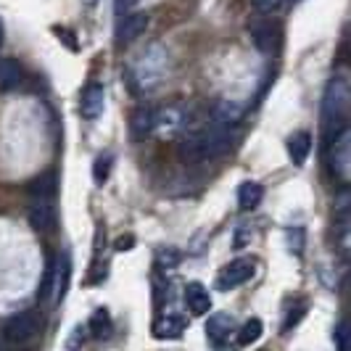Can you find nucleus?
Wrapping results in <instances>:
<instances>
[{
    "label": "nucleus",
    "mask_w": 351,
    "mask_h": 351,
    "mask_svg": "<svg viewBox=\"0 0 351 351\" xmlns=\"http://www.w3.org/2000/svg\"><path fill=\"white\" fill-rule=\"evenodd\" d=\"M169 71V56L161 45H148L143 56L135 61V66L130 69V88L138 95L154 93L164 82Z\"/></svg>",
    "instance_id": "nucleus-1"
},
{
    "label": "nucleus",
    "mask_w": 351,
    "mask_h": 351,
    "mask_svg": "<svg viewBox=\"0 0 351 351\" xmlns=\"http://www.w3.org/2000/svg\"><path fill=\"white\" fill-rule=\"evenodd\" d=\"M346 114H349V85L346 80L335 77L328 82L325 88V95H322V130L330 135L333 130V138L346 130Z\"/></svg>",
    "instance_id": "nucleus-2"
},
{
    "label": "nucleus",
    "mask_w": 351,
    "mask_h": 351,
    "mask_svg": "<svg viewBox=\"0 0 351 351\" xmlns=\"http://www.w3.org/2000/svg\"><path fill=\"white\" fill-rule=\"evenodd\" d=\"M191 124V108L185 104H169L154 111V130L161 141H175Z\"/></svg>",
    "instance_id": "nucleus-3"
},
{
    "label": "nucleus",
    "mask_w": 351,
    "mask_h": 351,
    "mask_svg": "<svg viewBox=\"0 0 351 351\" xmlns=\"http://www.w3.org/2000/svg\"><path fill=\"white\" fill-rule=\"evenodd\" d=\"M37 330H40V317L32 309L19 312L3 325V335H5L8 343H27V341L35 338Z\"/></svg>",
    "instance_id": "nucleus-4"
},
{
    "label": "nucleus",
    "mask_w": 351,
    "mask_h": 351,
    "mask_svg": "<svg viewBox=\"0 0 351 351\" xmlns=\"http://www.w3.org/2000/svg\"><path fill=\"white\" fill-rule=\"evenodd\" d=\"M330 164H333V175L349 185L351 180V132L349 127L341 130L333 138V148H330Z\"/></svg>",
    "instance_id": "nucleus-5"
},
{
    "label": "nucleus",
    "mask_w": 351,
    "mask_h": 351,
    "mask_svg": "<svg viewBox=\"0 0 351 351\" xmlns=\"http://www.w3.org/2000/svg\"><path fill=\"white\" fill-rule=\"evenodd\" d=\"M248 32L254 45L262 53H275L280 45V27L272 21V19H254L248 24Z\"/></svg>",
    "instance_id": "nucleus-6"
},
{
    "label": "nucleus",
    "mask_w": 351,
    "mask_h": 351,
    "mask_svg": "<svg viewBox=\"0 0 351 351\" xmlns=\"http://www.w3.org/2000/svg\"><path fill=\"white\" fill-rule=\"evenodd\" d=\"M251 275H254V262L251 259H235L228 267H222V272L217 275V288L219 291H235L243 282L251 280Z\"/></svg>",
    "instance_id": "nucleus-7"
},
{
    "label": "nucleus",
    "mask_w": 351,
    "mask_h": 351,
    "mask_svg": "<svg viewBox=\"0 0 351 351\" xmlns=\"http://www.w3.org/2000/svg\"><path fill=\"white\" fill-rule=\"evenodd\" d=\"M201 143L206 151V161L228 154L232 145V127H222V124H209L206 132H201Z\"/></svg>",
    "instance_id": "nucleus-8"
},
{
    "label": "nucleus",
    "mask_w": 351,
    "mask_h": 351,
    "mask_svg": "<svg viewBox=\"0 0 351 351\" xmlns=\"http://www.w3.org/2000/svg\"><path fill=\"white\" fill-rule=\"evenodd\" d=\"M185 328H188V319H185V317L177 315V312H167V315L156 317L151 333H154V338H158V341H177L180 335L185 333Z\"/></svg>",
    "instance_id": "nucleus-9"
},
{
    "label": "nucleus",
    "mask_w": 351,
    "mask_h": 351,
    "mask_svg": "<svg viewBox=\"0 0 351 351\" xmlns=\"http://www.w3.org/2000/svg\"><path fill=\"white\" fill-rule=\"evenodd\" d=\"M29 225L37 232H53L58 225V211L53 206V201H35L29 209Z\"/></svg>",
    "instance_id": "nucleus-10"
},
{
    "label": "nucleus",
    "mask_w": 351,
    "mask_h": 351,
    "mask_svg": "<svg viewBox=\"0 0 351 351\" xmlns=\"http://www.w3.org/2000/svg\"><path fill=\"white\" fill-rule=\"evenodd\" d=\"M185 306H188V312L195 317H206L211 309V296L209 291H206V285H201V282H188L185 285Z\"/></svg>",
    "instance_id": "nucleus-11"
},
{
    "label": "nucleus",
    "mask_w": 351,
    "mask_h": 351,
    "mask_svg": "<svg viewBox=\"0 0 351 351\" xmlns=\"http://www.w3.org/2000/svg\"><path fill=\"white\" fill-rule=\"evenodd\" d=\"M80 114H82L85 119H98V117L104 114V85H101V82H90L88 88L82 90Z\"/></svg>",
    "instance_id": "nucleus-12"
},
{
    "label": "nucleus",
    "mask_w": 351,
    "mask_h": 351,
    "mask_svg": "<svg viewBox=\"0 0 351 351\" xmlns=\"http://www.w3.org/2000/svg\"><path fill=\"white\" fill-rule=\"evenodd\" d=\"M243 114H246L243 104L228 101V98H222V101L211 106V119H214V124H222V127H235L243 119Z\"/></svg>",
    "instance_id": "nucleus-13"
},
{
    "label": "nucleus",
    "mask_w": 351,
    "mask_h": 351,
    "mask_svg": "<svg viewBox=\"0 0 351 351\" xmlns=\"http://www.w3.org/2000/svg\"><path fill=\"white\" fill-rule=\"evenodd\" d=\"M69 280H71V259H69V254L64 251V254L56 259V280H53V293H51L56 304L64 301L66 291H69Z\"/></svg>",
    "instance_id": "nucleus-14"
},
{
    "label": "nucleus",
    "mask_w": 351,
    "mask_h": 351,
    "mask_svg": "<svg viewBox=\"0 0 351 351\" xmlns=\"http://www.w3.org/2000/svg\"><path fill=\"white\" fill-rule=\"evenodd\" d=\"M232 333H235V319L230 315H225V312L211 315L206 319V335H209L211 343H225Z\"/></svg>",
    "instance_id": "nucleus-15"
},
{
    "label": "nucleus",
    "mask_w": 351,
    "mask_h": 351,
    "mask_svg": "<svg viewBox=\"0 0 351 351\" xmlns=\"http://www.w3.org/2000/svg\"><path fill=\"white\" fill-rule=\"evenodd\" d=\"M309 154H312V132H306V130L293 132V135L288 138V156H291V161H293L296 167H304Z\"/></svg>",
    "instance_id": "nucleus-16"
},
{
    "label": "nucleus",
    "mask_w": 351,
    "mask_h": 351,
    "mask_svg": "<svg viewBox=\"0 0 351 351\" xmlns=\"http://www.w3.org/2000/svg\"><path fill=\"white\" fill-rule=\"evenodd\" d=\"M151 130H154V111L148 106H138L130 117V135L135 141H143L151 135Z\"/></svg>",
    "instance_id": "nucleus-17"
},
{
    "label": "nucleus",
    "mask_w": 351,
    "mask_h": 351,
    "mask_svg": "<svg viewBox=\"0 0 351 351\" xmlns=\"http://www.w3.org/2000/svg\"><path fill=\"white\" fill-rule=\"evenodd\" d=\"M148 29V14H127L119 27V43H135Z\"/></svg>",
    "instance_id": "nucleus-18"
},
{
    "label": "nucleus",
    "mask_w": 351,
    "mask_h": 351,
    "mask_svg": "<svg viewBox=\"0 0 351 351\" xmlns=\"http://www.w3.org/2000/svg\"><path fill=\"white\" fill-rule=\"evenodd\" d=\"M56 191H58V182H56V175H53V172H45V175H40L37 180L29 182V195H32L35 201H53Z\"/></svg>",
    "instance_id": "nucleus-19"
},
{
    "label": "nucleus",
    "mask_w": 351,
    "mask_h": 351,
    "mask_svg": "<svg viewBox=\"0 0 351 351\" xmlns=\"http://www.w3.org/2000/svg\"><path fill=\"white\" fill-rule=\"evenodd\" d=\"M264 198V188L259 182H243L238 188V206L243 211H254Z\"/></svg>",
    "instance_id": "nucleus-20"
},
{
    "label": "nucleus",
    "mask_w": 351,
    "mask_h": 351,
    "mask_svg": "<svg viewBox=\"0 0 351 351\" xmlns=\"http://www.w3.org/2000/svg\"><path fill=\"white\" fill-rule=\"evenodd\" d=\"M180 156L191 164H201L206 161V151H204V143H201V135H188L182 145H180Z\"/></svg>",
    "instance_id": "nucleus-21"
},
{
    "label": "nucleus",
    "mask_w": 351,
    "mask_h": 351,
    "mask_svg": "<svg viewBox=\"0 0 351 351\" xmlns=\"http://www.w3.org/2000/svg\"><path fill=\"white\" fill-rule=\"evenodd\" d=\"M90 333L95 335L98 341H106L114 333V325H111V317L106 309H95V315L90 317Z\"/></svg>",
    "instance_id": "nucleus-22"
},
{
    "label": "nucleus",
    "mask_w": 351,
    "mask_h": 351,
    "mask_svg": "<svg viewBox=\"0 0 351 351\" xmlns=\"http://www.w3.org/2000/svg\"><path fill=\"white\" fill-rule=\"evenodd\" d=\"M19 82H21V69H19L16 61L0 58V88L11 90V88H16Z\"/></svg>",
    "instance_id": "nucleus-23"
},
{
    "label": "nucleus",
    "mask_w": 351,
    "mask_h": 351,
    "mask_svg": "<svg viewBox=\"0 0 351 351\" xmlns=\"http://www.w3.org/2000/svg\"><path fill=\"white\" fill-rule=\"evenodd\" d=\"M264 333V325H262V319H256V317H251L246 325L238 330V343L241 346H248V343H256L259 338H262Z\"/></svg>",
    "instance_id": "nucleus-24"
},
{
    "label": "nucleus",
    "mask_w": 351,
    "mask_h": 351,
    "mask_svg": "<svg viewBox=\"0 0 351 351\" xmlns=\"http://www.w3.org/2000/svg\"><path fill=\"white\" fill-rule=\"evenodd\" d=\"M111 167H114V154H111V151H104L101 156L95 158V164H93V180H95V185H104L106 180H108Z\"/></svg>",
    "instance_id": "nucleus-25"
},
{
    "label": "nucleus",
    "mask_w": 351,
    "mask_h": 351,
    "mask_svg": "<svg viewBox=\"0 0 351 351\" xmlns=\"http://www.w3.org/2000/svg\"><path fill=\"white\" fill-rule=\"evenodd\" d=\"M53 280H56V259H48V264H45V272H43V282H40V301L51 299Z\"/></svg>",
    "instance_id": "nucleus-26"
},
{
    "label": "nucleus",
    "mask_w": 351,
    "mask_h": 351,
    "mask_svg": "<svg viewBox=\"0 0 351 351\" xmlns=\"http://www.w3.org/2000/svg\"><path fill=\"white\" fill-rule=\"evenodd\" d=\"M282 5H285V0H251V8H254L256 14H262V16L278 14Z\"/></svg>",
    "instance_id": "nucleus-27"
},
{
    "label": "nucleus",
    "mask_w": 351,
    "mask_h": 351,
    "mask_svg": "<svg viewBox=\"0 0 351 351\" xmlns=\"http://www.w3.org/2000/svg\"><path fill=\"white\" fill-rule=\"evenodd\" d=\"M333 343H335V351H349V322H346V319H341V322L335 325Z\"/></svg>",
    "instance_id": "nucleus-28"
},
{
    "label": "nucleus",
    "mask_w": 351,
    "mask_h": 351,
    "mask_svg": "<svg viewBox=\"0 0 351 351\" xmlns=\"http://www.w3.org/2000/svg\"><path fill=\"white\" fill-rule=\"evenodd\" d=\"M285 238H288V248H291L296 256H301V254H304V241H306L304 230H301V228H288Z\"/></svg>",
    "instance_id": "nucleus-29"
},
{
    "label": "nucleus",
    "mask_w": 351,
    "mask_h": 351,
    "mask_svg": "<svg viewBox=\"0 0 351 351\" xmlns=\"http://www.w3.org/2000/svg\"><path fill=\"white\" fill-rule=\"evenodd\" d=\"M180 259H182V254H180L177 248H158V254H156V262L161 264L164 269L177 267V264H180Z\"/></svg>",
    "instance_id": "nucleus-30"
},
{
    "label": "nucleus",
    "mask_w": 351,
    "mask_h": 351,
    "mask_svg": "<svg viewBox=\"0 0 351 351\" xmlns=\"http://www.w3.org/2000/svg\"><path fill=\"white\" fill-rule=\"evenodd\" d=\"M251 243V228L248 225H241V228L235 230V238H232V248L235 251H241V248H246Z\"/></svg>",
    "instance_id": "nucleus-31"
},
{
    "label": "nucleus",
    "mask_w": 351,
    "mask_h": 351,
    "mask_svg": "<svg viewBox=\"0 0 351 351\" xmlns=\"http://www.w3.org/2000/svg\"><path fill=\"white\" fill-rule=\"evenodd\" d=\"M85 333H88V328H85V325H77V328L71 330L69 341H66V349L69 351L80 349V346H82V341H85Z\"/></svg>",
    "instance_id": "nucleus-32"
},
{
    "label": "nucleus",
    "mask_w": 351,
    "mask_h": 351,
    "mask_svg": "<svg viewBox=\"0 0 351 351\" xmlns=\"http://www.w3.org/2000/svg\"><path fill=\"white\" fill-rule=\"evenodd\" d=\"M304 312H306V304H299L293 312H288V317H285V325H282V333H288L291 328H296V325H299V319L304 317Z\"/></svg>",
    "instance_id": "nucleus-33"
},
{
    "label": "nucleus",
    "mask_w": 351,
    "mask_h": 351,
    "mask_svg": "<svg viewBox=\"0 0 351 351\" xmlns=\"http://www.w3.org/2000/svg\"><path fill=\"white\" fill-rule=\"evenodd\" d=\"M53 32L64 40V45L69 48V51H77V43H74V35H71L66 27H53Z\"/></svg>",
    "instance_id": "nucleus-34"
},
{
    "label": "nucleus",
    "mask_w": 351,
    "mask_h": 351,
    "mask_svg": "<svg viewBox=\"0 0 351 351\" xmlns=\"http://www.w3.org/2000/svg\"><path fill=\"white\" fill-rule=\"evenodd\" d=\"M132 246H135V238H132V235H122V238H117V243H114V251L124 254V251H130Z\"/></svg>",
    "instance_id": "nucleus-35"
},
{
    "label": "nucleus",
    "mask_w": 351,
    "mask_h": 351,
    "mask_svg": "<svg viewBox=\"0 0 351 351\" xmlns=\"http://www.w3.org/2000/svg\"><path fill=\"white\" fill-rule=\"evenodd\" d=\"M228 343V341H225ZM225 343H214V351H235L232 346H225Z\"/></svg>",
    "instance_id": "nucleus-36"
},
{
    "label": "nucleus",
    "mask_w": 351,
    "mask_h": 351,
    "mask_svg": "<svg viewBox=\"0 0 351 351\" xmlns=\"http://www.w3.org/2000/svg\"><path fill=\"white\" fill-rule=\"evenodd\" d=\"M3 37H5V29H3V21H0V45H3Z\"/></svg>",
    "instance_id": "nucleus-37"
},
{
    "label": "nucleus",
    "mask_w": 351,
    "mask_h": 351,
    "mask_svg": "<svg viewBox=\"0 0 351 351\" xmlns=\"http://www.w3.org/2000/svg\"><path fill=\"white\" fill-rule=\"evenodd\" d=\"M259 351H264V349H259Z\"/></svg>",
    "instance_id": "nucleus-38"
}]
</instances>
